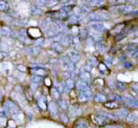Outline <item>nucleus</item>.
Returning a JSON list of instances; mask_svg holds the SVG:
<instances>
[{
  "instance_id": "nucleus-1",
  "label": "nucleus",
  "mask_w": 138,
  "mask_h": 128,
  "mask_svg": "<svg viewBox=\"0 0 138 128\" xmlns=\"http://www.w3.org/2000/svg\"><path fill=\"white\" fill-rule=\"evenodd\" d=\"M91 21H101L110 19V17L106 13L102 12H92L88 16Z\"/></svg>"
},
{
  "instance_id": "nucleus-2",
  "label": "nucleus",
  "mask_w": 138,
  "mask_h": 128,
  "mask_svg": "<svg viewBox=\"0 0 138 128\" xmlns=\"http://www.w3.org/2000/svg\"><path fill=\"white\" fill-rule=\"evenodd\" d=\"M112 12H120L123 15H128L131 14V13L134 12V8H133V6H127V5H118L117 6H113L112 7Z\"/></svg>"
},
{
  "instance_id": "nucleus-3",
  "label": "nucleus",
  "mask_w": 138,
  "mask_h": 128,
  "mask_svg": "<svg viewBox=\"0 0 138 128\" xmlns=\"http://www.w3.org/2000/svg\"><path fill=\"white\" fill-rule=\"evenodd\" d=\"M82 3L86 8L100 7L104 5V0H82Z\"/></svg>"
},
{
  "instance_id": "nucleus-4",
  "label": "nucleus",
  "mask_w": 138,
  "mask_h": 128,
  "mask_svg": "<svg viewBox=\"0 0 138 128\" xmlns=\"http://www.w3.org/2000/svg\"><path fill=\"white\" fill-rule=\"evenodd\" d=\"M27 34H28L30 37L31 39L36 40L39 37H41L42 36V32L41 29L39 28H36V27H31L29 28L28 30H27Z\"/></svg>"
},
{
  "instance_id": "nucleus-5",
  "label": "nucleus",
  "mask_w": 138,
  "mask_h": 128,
  "mask_svg": "<svg viewBox=\"0 0 138 128\" xmlns=\"http://www.w3.org/2000/svg\"><path fill=\"white\" fill-rule=\"evenodd\" d=\"M92 120L94 122L96 125L98 126H104L105 124L108 123V120L106 117H105L104 116L101 115V114H95V115L92 116Z\"/></svg>"
},
{
  "instance_id": "nucleus-6",
  "label": "nucleus",
  "mask_w": 138,
  "mask_h": 128,
  "mask_svg": "<svg viewBox=\"0 0 138 128\" xmlns=\"http://www.w3.org/2000/svg\"><path fill=\"white\" fill-rule=\"evenodd\" d=\"M91 96H92V91L89 88L82 90L80 91V93L79 95V101L80 102H85V101L90 99Z\"/></svg>"
},
{
  "instance_id": "nucleus-7",
  "label": "nucleus",
  "mask_w": 138,
  "mask_h": 128,
  "mask_svg": "<svg viewBox=\"0 0 138 128\" xmlns=\"http://www.w3.org/2000/svg\"><path fill=\"white\" fill-rule=\"evenodd\" d=\"M90 28H92L95 31L99 33L106 31V28L105 26L101 23L98 22V21H92L90 23Z\"/></svg>"
},
{
  "instance_id": "nucleus-8",
  "label": "nucleus",
  "mask_w": 138,
  "mask_h": 128,
  "mask_svg": "<svg viewBox=\"0 0 138 128\" xmlns=\"http://www.w3.org/2000/svg\"><path fill=\"white\" fill-rule=\"evenodd\" d=\"M75 5H76V1L75 0H67L62 5V6H63L62 8H63L66 12H69L75 6Z\"/></svg>"
},
{
  "instance_id": "nucleus-9",
  "label": "nucleus",
  "mask_w": 138,
  "mask_h": 128,
  "mask_svg": "<svg viewBox=\"0 0 138 128\" xmlns=\"http://www.w3.org/2000/svg\"><path fill=\"white\" fill-rule=\"evenodd\" d=\"M68 56L70 60V62H72L73 63H76L77 62L80 60V55L75 50H70L68 53Z\"/></svg>"
},
{
  "instance_id": "nucleus-10",
  "label": "nucleus",
  "mask_w": 138,
  "mask_h": 128,
  "mask_svg": "<svg viewBox=\"0 0 138 128\" xmlns=\"http://www.w3.org/2000/svg\"><path fill=\"white\" fill-rule=\"evenodd\" d=\"M124 99H125V101L128 105L131 106L133 108L137 107V101L134 98H132L131 96H126L125 98H124Z\"/></svg>"
},
{
  "instance_id": "nucleus-11",
  "label": "nucleus",
  "mask_w": 138,
  "mask_h": 128,
  "mask_svg": "<svg viewBox=\"0 0 138 128\" xmlns=\"http://www.w3.org/2000/svg\"><path fill=\"white\" fill-rule=\"evenodd\" d=\"M129 114V111L126 108H121L120 110H118L116 111V116H118L119 118L121 119H124L126 118L127 116V114Z\"/></svg>"
},
{
  "instance_id": "nucleus-12",
  "label": "nucleus",
  "mask_w": 138,
  "mask_h": 128,
  "mask_svg": "<svg viewBox=\"0 0 138 128\" xmlns=\"http://www.w3.org/2000/svg\"><path fill=\"white\" fill-rule=\"evenodd\" d=\"M42 12V8L40 6H32L30 8V14L31 15H38Z\"/></svg>"
},
{
  "instance_id": "nucleus-13",
  "label": "nucleus",
  "mask_w": 138,
  "mask_h": 128,
  "mask_svg": "<svg viewBox=\"0 0 138 128\" xmlns=\"http://www.w3.org/2000/svg\"><path fill=\"white\" fill-rule=\"evenodd\" d=\"M49 111L52 115H55L58 113V105L55 102H50L49 104Z\"/></svg>"
},
{
  "instance_id": "nucleus-14",
  "label": "nucleus",
  "mask_w": 138,
  "mask_h": 128,
  "mask_svg": "<svg viewBox=\"0 0 138 128\" xmlns=\"http://www.w3.org/2000/svg\"><path fill=\"white\" fill-rule=\"evenodd\" d=\"M31 72L33 74H34L35 76H44V75H46V71L42 68H40V67H36V68H34L31 69Z\"/></svg>"
},
{
  "instance_id": "nucleus-15",
  "label": "nucleus",
  "mask_w": 138,
  "mask_h": 128,
  "mask_svg": "<svg viewBox=\"0 0 138 128\" xmlns=\"http://www.w3.org/2000/svg\"><path fill=\"white\" fill-rule=\"evenodd\" d=\"M59 43L62 47H67L70 42V37L69 36H62L60 40L59 41Z\"/></svg>"
},
{
  "instance_id": "nucleus-16",
  "label": "nucleus",
  "mask_w": 138,
  "mask_h": 128,
  "mask_svg": "<svg viewBox=\"0 0 138 128\" xmlns=\"http://www.w3.org/2000/svg\"><path fill=\"white\" fill-rule=\"evenodd\" d=\"M80 79H81V80L86 82L87 84L90 82V79H91V76H90V73L88 72H83L80 74Z\"/></svg>"
},
{
  "instance_id": "nucleus-17",
  "label": "nucleus",
  "mask_w": 138,
  "mask_h": 128,
  "mask_svg": "<svg viewBox=\"0 0 138 128\" xmlns=\"http://www.w3.org/2000/svg\"><path fill=\"white\" fill-rule=\"evenodd\" d=\"M99 114L101 115L104 116L105 117H106L108 119V121H117V116L114 115L112 114H110V113H107V112H102V111H100V112H98Z\"/></svg>"
},
{
  "instance_id": "nucleus-18",
  "label": "nucleus",
  "mask_w": 138,
  "mask_h": 128,
  "mask_svg": "<svg viewBox=\"0 0 138 128\" xmlns=\"http://www.w3.org/2000/svg\"><path fill=\"white\" fill-rule=\"evenodd\" d=\"M88 123L87 121H79L74 124V127L73 128H88Z\"/></svg>"
},
{
  "instance_id": "nucleus-19",
  "label": "nucleus",
  "mask_w": 138,
  "mask_h": 128,
  "mask_svg": "<svg viewBox=\"0 0 138 128\" xmlns=\"http://www.w3.org/2000/svg\"><path fill=\"white\" fill-rule=\"evenodd\" d=\"M76 88L79 90V91H82V90H84V89H88L89 88V86H88V85L85 82H83L82 80H80L77 82L76 84Z\"/></svg>"
},
{
  "instance_id": "nucleus-20",
  "label": "nucleus",
  "mask_w": 138,
  "mask_h": 128,
  "mask_svg": "<svg viewBox=\"0 0 138 128\" xmlns=\"http://www.w3.org/2000/svg\"><path fill=\"white\" fill-rule=\"evenodd\" d=\"M9 9L8 3L5 0H0V12H7Z\"/></svg>"
},
{
  "instance_id": "nucleus-21",
  "label": "nucleus",
  "mask_w": 138,
  "mask_h": 128,
  "mask_svg": "<svg viewBox=\"0 0 138 128\" xmlns=\"http://www.w3.org/2000/svg\"><path fill=\"white\" fill-rule=\"evenodd\" d=\"M105 107L110 109H114L119 107V104L117 101H108V102L105 103Z\"/></svg>"
},
{
  "instance_id": "nucleus-22",
  "label": "nucleus",
  "mask_w": 138,
  "mask_h": 128,
  "mask_svg": "<svg viewBox=\"0 0 138 128\" xmlns=\"http://www.w3.org/2000/svg\"><path fill=\"white\" fill-rule=\"evenodd\" d=\"M137 118V114L135 112H132L127 114V116L126 117L127 121L129 123H133L134 122Z\"/></svg>"
},
{
  "instance_id": "nucleus-23",
  "label": "nucleus",
  "mask_w": 138,
  "mask_h": 128,
  "mask_svg": "<svg viewBox=\"0 0 138 128\" xmlns=\"http://www.w3.org/2000/svg\"><path fill=\"white\" fill-rule=\"evenodd\" d=\"M59 0H45L44 2V6H47L48 8H51L55 6L59 3Z\"/></svg>"
},
{
  "instance_id": "nucleus-24",
  "label": "nucleus",
  "mask_w": 138,
  "mask_h": 128,
  "mask_svg": "<svg viewBox=\"0 0 138 128\" xmlns=\"http://www.w3.org/2000/svg\"><path fill=\"white\" fill-rule=\"evenodd\" d=\"M38 106L41 109L43 110H46L47 109V103H46V99L44 98V97H41L40 98L38 101Z\"/></svg>"
},
{
  "instance_id": "nucleus-25",
  "label": "nucleus",
  "mask_w": 138,
  "mask_h": 128,
  "mask_svg": "<svg viewBox=\"0 0 138 128\" xmlns=\"http://www.w3.org/2000/svg\"><path fill=\"white\" fill-rule=\"evenodd\" d=\"M12 31V30L10 28L8 27H2L0 29V34L2 36H9V34Z\"/></svg>"
},
{
  "instance_id": "nucleus-26",
  "label": "nucleus",
  "mask_w": 138,
  "mask_h": 128,
  "mask_svg": "<svg viewBox=\"0 0 138 128\" xmlns=\"http://www.w3.org/2000/svg\"><path fill=\"white\" fill-rule=\"evenodd\" d=\"M94 100H95V101H96V102H105L107 101V98L105 95H102V94H97L95 96Z\"/></svg>"
},
{
  "instance_id": "nucleus-27",
  "label": "nucleus",
  "mask_w": 138,
  "mask_h": 128,
  "mask_svg": "<svg viewBox=\"0 0 138 128\" xmlns=\"http://www.w3.org/2000/svg\"><path fill=\"white\" fill-rule=\"evenodd\" d=\"M99 72L102 74H108V68L107 67V66L104 63H100L99 65Z\"/></svg>"
},
{
  "instance_id": "nucleus-28",
  "label": "nucleus",
  "mask_w": 138,
  "mask_h": 128,
  "mask_svg": "<svg viewBox=\"0 0 138 128\" xmlns=\"http://www.w3.org/2000/svg\"><path fill=\"white\" fill-rule=\"evenodd\" d=\"M96 49L97 50L100 52V53H104L105 50V46L102 41H98L97 43H96Z\"/></svg>"
},
{
  "instance_id": "nucleus-29",
  "label": "nucleus",
  "mask_w": 138,
  "mask_h": 128,
  "mask_svg": "<svg viewBox=\"0 0 138 128\" xmlns=\"http://www.w3.org/2000/svg\"><path fill=\"white\" fill-rule=\"evenodd\" d=\"M53 50H54L55 52H58V53H61L63 50V47H62L60 45V43L58 42H55V43H53Z\"/></svg>"
},
{
  "instance_id": "nucleus-30",
  "label": "nucleus",
  "mask_w": 138,
  "mask_h": 128,
  "mask_svg": "<svg viewBox=\"0 0 138 128\" xmlns=\"http://www.w3.org/2000/svg\"><path fill=\"white\" fill-rule=\"evenodd\" d=\"M69 114H71L72 116H75L76 115V114H79V109L77 106H71L69 108Z\"/></svg>"
},
{
  "instance_id": "nucleus-31",
  "label": "nucleus",
  "mask_w": 138,
  "mask_h": 128,
  "mask_svg": "<svg viewBox=\"0 0 138 128\" xmlns=\"http://www.w3.org/2000/svg\"><path fill=\"white\" fill-rule=\"evenodd\" d=\"M107 2L109 4L112 5H124V3L127 2V0H107Z\"/></svg>"
},
{
  "instance_id": "nucleus-32",
  "label": "nucleus",
  "mask_w": 138,
  "mask_h": 128,
  "mask_svg": "<svg viewBox=\"0 0 138 128\" xmlns=\"http://www.w3.org/2000/svg\"><path fill=\"white\" fill-rule=\"evenodd\" d=\"M74 87V81L72 79H66V88L69 90H71L73 89Z\"/></svg>"
},
{
  "instance_id": "nucleus-33",
  "label": "nucleus",
  "mask_w": 138,
  "mask_h": 128,
  "mask_svg": "<svg viewBox=\"0 0 138 128\" xmlns=\"http://www.w3.org/2000/svg\"><path fill=\"white\" fill-rule=\"evenodd\" d=\"M44 37H39L38 39L35 40V41H34V47H41L43 45H44Z\"/></svg>"
},
{
  "instance_id": "nucleus-34",
  "label": "nucleus",
  "mask_w": 138,
  "mask_h": 128,
  "mask_svg": "<svg viewBox=\"0 0 138 128\" xmlns=\"http://www.w3.org/2000/svg\"><path fill=\"white\" fill-rule=\"evenodd\" d=\"M69 21L71 24H75L76 23L77 21H79V16L77 15H71L68 18Z\"/></svg>"
},
{
  "instance_id": "nucleus-35",
  "label": "nucleus",
  "mask_w": 138,
  "mask_h": 128,
  "mask_svg": "<svg viewBox=\"0 0 138 128\" xmlns=\"http://www.w3.org/2000/svg\"><path fill=\"white\" fill-rule=\"evenodd\" d=\"M50 93H51L52 96L55 99H59V98H60V92L58 91V90H57L56 88H53V89H51Z\"/></svg>"
},
{
  "instance_id": "nucleus-36",
  "label": "nucleus",
  "mask_w": 138,
  "mask_h": 128,
  "mask_svg": "<svg viewBox=\"0 0 138 128\" xmlns=\"http://www.w3.org/2000/svg\"><path fill=\"white\" fill-rule=\"evenodd\" d=\"M137 91H138V89H137V84H133L132 85L130 88V92L133 95H137Z\"/></svg>"
},
{
  "instance_id": "nucleus-37",
  "label": "nucleus",
  "mask_w": 138,
  "mask_h": 128,
  "mask_svg": "<svg viewBox=\"0 0 138 128\" xmlns=\"http://www.w3.org/2000/svg\"><path fill=\"white\" fill-rule=\"evenodd\" d=\"M116 86L118 89L120 90V91H124L126 90V85H125V84L121 82H118L116 83Z\"/></svg>"
},
{
  "instance_id": "nucleus-38",
  "label": "nucleus",
  "mask_w": 138,
  "mask_h": 128,
  "mask_svg": "<svg viewBox=\"0 0 138 128\" xmlns=\"http://www.w3.org/2000/svg\"><path fill=\"white\" fill-rule=\"evenodd\" d=\"M31 81L33 82V83L34 84H39L40 82H41L42 81V76H32L31 78Z\"/></svg>"
},
{
  "instance_id": "nucleus-39",
  "label": "nucleus",
  "mask_w": 138,
  "mask_h": 128,
  "mask_svg": "<svg viewBox=\"0 0 138 128\" xmlns=\"http://www.w3.org/2000/svg\"><path fill=\"white\" fill-rule=\"evenodd\" d=\"M135 49H137V43H130L127 46V50L129 51H134Z\"/></svg>"
},
{
  "instance_id": "nucleus-40",
  "label": "nucleus",
  "mask_w": 138,
  "mask_h": 128,
  "mask_svg": "<svg viewBox=\"0 0 138 128\" xmlns=\"http://www.w3.org/2000/svg\"><path fill=\"white\" fill-rule=\"evenodd\" d=\"M60 119H61V121H63V122H64V123H67L69 121L68 117L65 114H60Z\"/></svg>"
},
{
  "instance_id": "nucleus-41",
  "label": "nucleus",
  "mask_w": 138,
  "mask_h": 128,
  "mask_svg": "<svg viewBox=\"0 0 138 128\" xmlns=\"http://www.w3.org/2000/svg\"><path fill=\"white\" fill-rule=\"evenodd\" d=\"M123 66H124V68H126V69H131L132 67H133L132 64H131V62H129V61L124 62V63H123Z\"/></svg>"
},
{
  "instance_id": "nucleus-42",
  "label": "nucleus",
  "mask_w": 138,
  "mask_h": 128,
  "mask_svg": "<svg viewBox=\"0 0 138 128\" xmlns=\"http://www.w3.org/2000/svg\"><path fill=\"white\" fill-rule=\"evenodd\" d=\"M60 106L61 107V108H63V110L68 108V105H67V104H66V102L65 101H60Z\"/></svg>"
},
{
  "instance_id": "nucleus-43",
  "label": "nucleus",
  "mask_w": 138,
  "mask_h": 128,
  "mask_svg": "<svg viewBox=\"0 0 138 128\" xmlns=\"http://www.w3.org/2000/svg\"><path fill=\"white\" fill-rule=\"evenodd\" d=\"M19 35V32L16 31V30H12L10 34H9V37H11L12 38H15Z\"/></svg>"
},
{
  "instance_id": "nucleus-44",
  "label": "nucleus",
  "mask_w": 138,
  "mask_h": 128,
  "mask_svg": "<svg viewBox=\"0 0 138 128\" xmlns=\"http://www.w3.org/2000/svg\"><path fill=\"white\" fill-rule=\"evenodd\" d=\"M17 69L22 73L26 72V67H25V66H24L23 64H20L19 66H17Z\"/></svg>"
},
{
  "instance_id": "nucleus-45",
  "label": "nucleus",
  "mask_w": 138,
  "mask_h": 128,
  "mask_svg": "<svg viewBox=\"0 0 138 128\" xmlns=\"http://www.w3.org/2000/svg\"><path fill=\"white\" fill-rule=\"evenodd\" d=\"M56 89L58 90V91L60 92V93H61V92H63L64 91V86L62 85V84H58V85H57V87L56 88Z\"/></svg>"
},
{
  "instance_id": "nucleus-46",
  "label": "nucleus",
  "mask_w": 138,
  "mask_h": 128,
  "mask_svg": "<svg viewBox=\"0 0 138 128\" xmlns=\"http://www.w3.org/2000/svg\"><path fill=\"white\" fill-rule=\"evenodd\" d=\"M8 56V54L6 52H3V51H2V52H0V60L1 59H4L5 57H6Z\"/></svg>"
},
{
  "instance_id": "nucleus-47",
  "label": "nucleus",
  "mask_w": 138,
  "mask_h": 128,
  "mask_svg": "<svg viewBox=\"0 0 138 128\" xmlns=\"http://www.w3.org/2000/svg\"><path fill=\"white\" fill-rule=\"evenodd\" d=\"M106 128H121V127H119L118 126H108V127H107Z\"/></svg>"
},
{
  "instance_id": "nucleus-48",
  "label": "nucleus",
  "mask_w": 138,
  "mask_h": 128,
  "mask_svg": "<svg viewBox=\"0 0 138 128\" xmlns=\"http://www.w3.org/2000/svg\"><path fill=\"white\" fill-rule=\"evenodd\" d=\"M2 95L1 94H0V101H2Z\"/></svg>"
}]
</instances>
